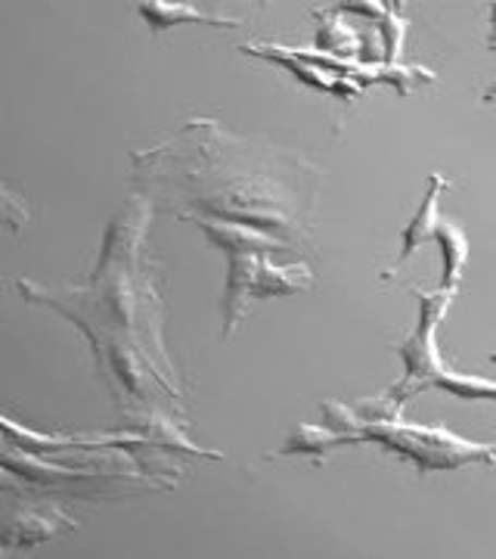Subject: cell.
I'll return each instance as SVG.
<instances>
[{"instance_id": "cell-1", "label": "cell", "mask_w": 496, "mask_h": 559, "mask_svg": "<svg viewBox=\"0 0 496 559\" xmlns=\"http://www.w3.org/2000/svg\"><path fill=\"white\" fill-rule=\"evenodd\" d=\"M363 441H376L397 457L416 463L419 473L462 469L472 463H496V444L469 441L444 429V426H419V423H373L363 426Z\"/></svg>"}, {"instance_id": "cell-2", "label": "cell", "mask_w": 496, "mask_h": 559, "mask_svg": "<svg viewBox=\"0 0 496 559\" xmlns=\"http://www.w3.org/2000/svg\"><path fill=\"white\" fill-rule=\"evenodd\" d=\"M413 296L419 301L416 330L395 345V352L403 360V377L391 385V392H385L397 404L425 392L428 382L435 380L437 370L444 367L440 348H437V326H440V320L447 318L450 305L457 299V293H444V289H432V293L413 289Z\"/></svg>"}, {"instance_id": "cell-3", "label": "cell", "mask_w": 496, "mask_h": 559, "mask_svg": "<svg viewBox=\"0 0 496 559\" xmlns=\"http://www.w3.org/2000/svg\"><path fill=\"white\" fill-rule=\"evenodd\" d=\"M183 218L193 221L198 230L208 237V242L223 249L227 255H274V252H289V242L277 240L267 230H252L245 224L198 218V215H183Z\"/></svg>"}, {"instance_id": "cell-4", "label": "cell", "mask_w": 496, "mask_h": 559, "mask_svg": "<svg viewBox=\"0 0 496 559\" xmlns=\"http://www.w3.org/2000/svg\"><path fill=\"white\" fill-rule=\"evenodd\" d=\"M447 187H450V180L444 178V175H432V178H428V190H425V197H422V202H419V209L413 212V221L400 230V252H397L395 271H391V274H385V280L395 277L397 267H403V264L413 259L425 242L435 240V230H437V224H440L437 202H440V197H444V190H447Z\"/></svg>"}, {"instance_id": "cell-5", "label": "cell", "mask_w": 496, "mask_h": 559, "mask_svg": "<svg viewBox=\"0 0 496 559\" xmlns=\"http://www.w3.org/2000/svg\"><path fill=\"white\" fill-rule=\"evenodd\" d=\"M62 528H78L60 507H25L0 528V544L7 547H35L40 540L60 535Z\"/></svg>"}, {"instance_id": "cell-6", "label": "cell", "mask_w": 496, "mask_h": 559, "mask_svg": "<svg viewBox=\"0 0 496 559\" xmlns=\"http://www.w3.org/2000/svg\"><path fill=\"white\" fill-rule=\"evenodd\" d=\"M140 20L149 25L153 35H161L174 25H211V28H239L242 22L233 16H218V13H202L193 3H171V0H146L137 3Z\"/></svg>"}, {"instance_id": "cell-7", "label": "cell", "mask_w": 496, "mask_h": 559, "mask_svg": "<svg viewBox=\"0 0 496 559\" xmlns=\"http://www.w3.org/2000/svg\"><path fill=\"white\" fill-rule=\"evenodd\" d=\"M314 286V274L304 261H292V264H277L267 255L258 264V277L252 286V299H277V296H295V293H307Z\"/></svg>"}, {"instance_id": "cell-8", "label": "cell", "mask_w": 496, "mask_h": 559, "mask_svg": "<svg viewBox=\"0 0 496 559\" xmlns=\"http://www.w3.org/2000/svg\"><path fill=\"white\" fill-rule=\"evenodd\" d=\"M435 242L440 249V286L444 293H457L459 283H462V274H465V261H469V237L465 230L459 227L457 221L440 218L435 230Z\"/></svg>"}, {"instance_id": "cell-9", "label": "cell", "mask_w": 496, "mask_h": 559, "mask_svg": "<svg viewBox=\"0 0 496 559\" xmlns=\"http://www.w3.org/2000/svg\"><path fill=\"white\" fill-rule=\"evenodd\" d=\"M363 441L360 436H341V432H332V429H323V426H307V423H298L292 429V436L286 439V444L279 448L277 454H304V457H314L317 463H326V457L336 451V448H344V444H358Z\"/></svg>"}, {"instance_id": "cell-10", "label": "cell", "mask_w": 496, "mask_h": 559, "mask_svg": "<svg viewBox=\"0 0 496 559\" xmlns=\"http://www.w3.org/2000/svg\"><path fill=\"white\" fill-rule=\"evenodd\" d=\"M242 53H249V57H258L264 62H274V66H282V69H292L298 79L304 81V84H311V87H319V91H332L338 94L341 87H354V84H348V81H336L332 75H323L317 66H304V62H298L289 50H282V47H258V44H242Z\"/></svg>"}, {"instance_id": "cell-11", "label": "cell", "mask_w": 496, "mask_h": 559, "mask_svg": "<svg viewBox=\"0 0 496 559\" xmlns=\"http://www.w3.org/2000/svg\"><path fill=\"white\" fill-rule=\"evenodd\" d=\"M428 389L457 395L462 401H496L494 380H484V377H475V373H457V370H447V367L437 370L435 380L428 382Z\"/></svg>"}, {"instance_id": "cell-12", "label": "cell", "mask_w": 496, "mask_h": 559, "mask_svg": "<svg viewBox=\"0 0 496 559\" xmlns=\"http://www.w3.org/2000/svg\"><path fill=\"white\" fill-rule=\"evenodd\" d=\"M319 32H317V47L319 50H338V53H348L354 47V40H360V35H354L351 28H344L338 16H326V13H317Z\"/></svg>"}, {"instance_id": "cell-13", "label": "cell", "mask_w": 496, "mask_h": 559, "mask_svg": "<svg viewBox=\"0 0 496 559\" xmlns=\"http://www.w3.org/2000/svg\"><path fill=\"white\" fill-rule=\"evenodd\" d=\"M323 417H326V429H332V432H341V436H360L363 432V423H360L358 411L348 407V404L323 401Z\"/></svg>"}, {"instance_id": "cell-14", "label": "cell", "mask_w": 496, "mask_h": 559, "mask_svg": "<svg viewBox=\"0 0 496 559\" xmlns=\"http://www.w3.org/2000/svg\"><path fill=\"white\" fill-rule=\"evenodd\" d=\"M403 32H407V20L403 16H395V13H388L385 20H382V53H385V60L395 66L397 53H400V47H403Z\"/></svg>"}, {"instance_id": "cell-15", "label": "cell", "mask_w": 496, "mask_h": 559, "mask_svg": "<svg viewBox=\"0 0 496 559\" xmlns=\"http://www.w3.org/2000/svg\"><path fill=\"white\" fill-rule=\"evenodd\" d=\"M338 13H358V16H370V20H385L388 7L385 3H341L336 7Z\"/></svg>"}, {"instance_id": "cell-16", "label": "cell", "mask_w": 496, "mask_h": 559, "mask_svg": "<svg viewBox=\"0 0 496 559\" xmlns=\"http://www.w3.org/2000/svg\"><path fill=\"white\" fill-rule=\"evenodd\" d=\"M487 20H491V35H487V50L496 53V3L487 7Z\"/></svg>"}, {"instance_id": "cell-17", "label": "cell", "mask_w": 496, "mask_h": 559, "mask_svg": "<svg viewBox=\"0 0 496 559\" xmlns=\"http://www.w3.org/2000/svg\"><path fill=\"white\" fill-rule=\"evenodd\" d=\"M481 103H496V81L487 87V91H484V94H481Z\"/></svg>"}, {"instance_id": "cell-18", "label": "cell", "mask_w": 496, "mask_h": 559, "mask_svg": "<svg viewBox=\"0 0 496 559\" xmlns=\"http://www.w3.org/2000/svg\"><path fill=\"white\" fill-rule=\"evenodd\" d=\"M3 439H7V436H3V432H0V460L7 457V454H10V448H7V444H3Z\"/></svg>"}, {"instance_id": "cell-19", "label": "cell", "mask_w": 496, "mask_h": 559, "mask_svg": "<svg viewBox=\"0 0 496 559\" xmlns=\"http://www.w3.org/2000/svg\"><path fill=\"white\" fill-rule=\"evenodd\" d=\"M487 360H491V364H496V352H494V355H491V358H487Z\"/></svg>"}, {"instance_id": "cell-20", "label": "cell", "mask_w": 496, "mask_h": 559, "mask_svg": "<svg viewBox=\"0 0 496 559\" xmlns=\"http://www.w3.org/2000/svg\"><path fill=\"white\" fill-rule=\"evenodd\" d=\"M0 559H7V554H3V550H0Z\"/></svg>"}]
</instances>
